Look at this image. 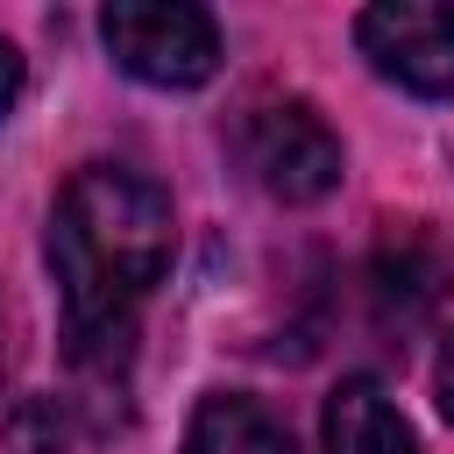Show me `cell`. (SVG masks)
I'll return each instance as SVG.
<instances>
[{"label": "cell", "mask_w": 454, "mask_h": 454, "mask_svg": "<svg viewBox=\"0 0 454 454\" xmlns=\"http://www.w3.org/2000/svg\"><path fill=\"white\" fill-rule=\"evenodd\" d=\"M241 163L270 199L312 206L340 184V135L305 99H262L241 121Z\"/></svg>", "instance_id": "3957f363"}, {"label": "cell", "mask_w": 454, "mask_h": 454, "mask_svg": "<svg viewBox=\"0 0 454 454\" xmlns=\"http://www.w3.org/2000/svg\"><path fill=\"white\" fill-rule=\"evenodd\" d=\"M184 454H298V447H291L284 419H270L255 397L213 390L184 426Z\"/></svg>", "instance_id": "8992f818"}, {"label": "cell", "mask_w": 454, "mask_h": 454, "mask_svg": "<svg viewBox=\"0 0 454 454\" xmlns=\"http://www.w3.org/2000/svg\"><path fill=\"white\" fill-rule=\"evenodd\" d=\"M7 440H14L21 454H71V447L85 440L78 397H28V404L14 411V426H7Z\"/></svg>", "instance_id": "52a82bcc"}, {"label": "cell", "mask_w": 454, "mask_h": 454, "mask_svg": "<svg viewBox=\"0 0 454 454\" xmlns=\"http://www.w3.org/2000/svg\"><path fill=\"white\" fill-rule=\"evenodd\" d=\"M355 43L376 64V78L419 99L454 92V0H376L362 7Z\"/></svg>", "instance_id": "277c9868"}, {"label": "cell", "mask_w": 454, "mask_h": 454, "mask_svg": "<svg viewBox=\"0 0 454 454\" xmlns=\"http://www.w3.org/2000/svg\"><path fill=\"white\" fill-rule=\"evenodd\" d=\"M14 92H21V57H14V43L0 35V114L14 106Z\"/></svg>", "instance_id": "9c48e42d"}, {"label": "cell", "mask_w": 454, "mask_h": 454, "mask_svg": "<svg viewBox=\"0 0 454 454\" xmlns=\"http://www.w3.org/2000/svg\"><path fill=\"white\" fill-rule=\"evenodd\" d=\"M99 43L114 50V64L142 85H163V92H192L220 71V21L206 7H149V0H121L99 14Z\"/></svg>", "instance_id": "7a4b0ae2"}, {"label": "cell", "mask_w": 454, "mask_h": 454, "mask_svg": "<svg viewBox=\"0 0 454 454\" xmlns=\"http://www.w3.org/2000/svg\"><path fill=\"white\" fill-rule=\"evenodd\" d=\"M433 397H440V419L454 426V333H447V348H440V369H433Z\"/></svg>", "instance_id": "ba28073f"}, {"label": "cell", "mask_w": 454, "mask_h": 454, "mask_svg": "<svg viewBox=\"0 0 454 454\" xmlns=\"http://www.w3.org/2000/svg\"><path fill=\"white\" fill-rule=\"evenodd\" d=\"M170 262V199L156 177L128 163H85L50 213V270L64 291V326H71V362L114 383L128 362V326L149 284Z\"/></svg>", "instance_id": "6da1fadb"}, {"label": "cell", "mask_w": 454, "mask_h": 454, "mask_svg": "<svg viewBox=\"0 0 454 454\" xmlns=\"http://www.w3.org/2000/svg\"><path fill=\"white\" fill-rule=\"evenodd\" d=\"M319 447L326 454H419L404 411L390 404V390L376 376H340L319 419Z\"/></svg>", "instance_id": "5b68a950"}, {"label": "cell", "mask_w": 454, "mask_h": 454, "mask_svg": "<svg viewBox=\"0 0 454 454\" xmlns=\"http://www.w3.org/2000/svg\"><path fill=\"white\" fill-rule=\"evenodd\" d=\"M0 369H7V333H0Z\"/></svg>", "instance_id": "30bf717a"}]
</instances>
